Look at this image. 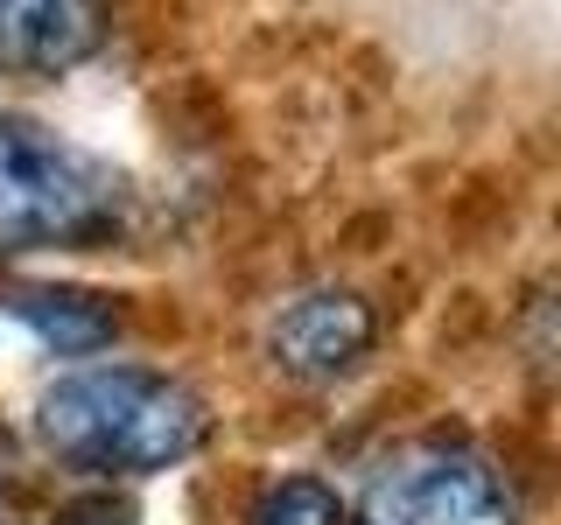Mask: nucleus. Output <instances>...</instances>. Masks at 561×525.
Instances as JSON below:
<instances>
[{"instance_id": "7ed1b4c3", "label": "nucleus", "mask_w": 561, "mask_h": 525, "mask_svg": "<svg viewBox=\"0 0 561 525\" xmlns=\"http://www.w3.org/2000/svg\"><path fill=\"white\" fill-rule=\"evenodd\" d=\"M351 525H513V504L478 448L414 442L373 469Z\"/></svg>"}, {"instance_id": "39448f33", "label": "nucleus", "mask_w": 561, "mask_h": 525, "mask_svg": "<svg viewBox=\"0 0 561 525\" xmlns=\"http://www.w3.org/2000/svg\"><path fill=\"white\" fill-rule=\"evenodd\" d=\"M99 0H0V63L8 70H70L99 49Z\"/></svg>"}, {"instance_id": "423d86ee", "label": "nucleus", "mask_w": 561, "mask_h": 525, "mask_svg": "<svg viewBox=\"0 0 561 525\" xmlns=\"http://www.w3.org/2000/svg\"><path fill=\"white\" fill-rule=\"evenodd\" d=\"M8 315H22L57 358H92V350H105L119 337V315L99 294H70V288H14Z\"/></svg>"}, {"instance_id": "20e7f679", "label": "nucleus", "mask_w": 561, "mask_h": 525, "mask_svg": "<svg viewBox=\"0 0 561 525\" xmlns=\"http://www.w3.org/2000/svg\"><path fill=\"white\" fill-rule=\"evenodd\" d=\"M373 337H379L373 308H365L358 294H337V288L295 294V302H280L274 323H267L274 364L295 372V378H337V372H351V364L373 350Z\"/></svg>"}, {"instance_id": "6e6552de", "label": "nucleus", "mask_w": 561, "mask_h": 525, "mask_svg": "<svg viewBox=\"0 0 561 525\" xmlns=\"http://www.w3.org/2000/svg\"><path fill=\"white\" fill-rule=\"evenodd\" d=\"M8 518H14V512H8V477H0V525H8Z\"/></svg>"}, {"instance_id": "f257e3e1", "label": "nucleus", "mask_w": 561, "mask_h": 525, "mask_svg": "<svg viewBox=\"0 0 561 525\" xmlns=\"http://www.w3.org/2000/svg\"><path fill=\"white\" fill-rule=\"evenodd\" d=\"M204 399L148 364H78L35 399V434L84 477H154L204 448Z\"/></svg>"}, {"instance_id": "f03ea898", "label": "nucleus", "mask_w": 561, "mask_h": 525, "mask_svg": "<svg viewBox=\"0 0 561 525\" xmlns=\"http://www.w3.org/2000/svg\"><path fill=\"white\" fill-rule=\"evenodd\" d=\"M119 218V183L84 148L35 119H0V253L99 238Z\"/></svg>"}, {"instance_id": "0eeeda50", "label": "nucleus", "mask_w": 561, "mask_h": 525, "mask_svg": "<svg viewBox=\"0 0 561 525\" xmlns=\"http://www.w3.org/2000/svg\"><path fill=\"white\" fill-rule=\"evenodd\" d=\"M253 525H351V512L323 477H280L267 498H260Z\"/></svg>"}]
</instances>
